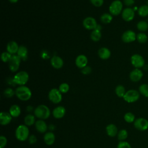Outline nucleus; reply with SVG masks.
Returning a JSON list of instances; mask_svg holds the SVG:
<instances>
[{
	"mask_svg": "<svg viewBox=\"0 0 148 148\" xmlns=\"http://www.w3.org/2000/svg\"><path fill=\"white\" fill-rule=\"evenodd\" d=\"M34 113L35 116L38 119L45 120L50 117L51 112L47 106L42 104L38 105L35 108Z\"/></svg>",
	"mask_w": 148,
	"mask_h": 148,
	"instance_id": "f257e3e1",
	"label": "nucleus"
},
{
	"mask_svg": "<svg viewBox=\"0 0 148 148\" xmlns=\"http://www.w3.org/2000/svg\"><path fill=\"white\" fill-rule=\"evenodd\" d=\"M15 95L22 101H28L32 96L31 90L25 86H20L15 90Z\"/></svg>",
	"mask_w": 148,
	"mask_h": 148,
	"instance_id": "f03ea898",
	"label": "nucleus"
},
{
	"mask_svg": "<svg viewBox=\"0 0 148 148\" xmlns=\"http://www.w3.org/2000/svg\"><path fill=\"white\" fill-rule=\"evenodd\" d=\"M29 136V131L28 127L25 124L19 125L15 130L16 138L21 142L27 140Z\"/></svg>",
	"mask_w": 148,
	"mask_h": 148,
	"instance_id": "7ed1b4c3",
	"label": "nucleus"
},
{
	"mask_svg": "<svg viewBox=\"0 0 148 148\" xmlns=\"http://www.w3.org/2000/svg\"><path fill=\"white\" fill-rule=\"evenodd\" d=\"M29 75L25 71H20L17 72L13 78L15 84L19 86H24L28 81Z\"/></svg>",
	"mask_w": 148,
	"mask_h": 148,
	"instance_id": "20e7f679",
	"label": "nucleus"
},
{
	"mask_svg": "<svg viewBox=\"0 0 148 148\" xmlns=\"http://www.w3.org/2000/svg\"><path fill=\"white\" fill-rule=\"evenodd\" d=\"M140 97V93L136 90H129L126 91L123 97L124 100L128 103H134L136 102Z\"/></svg>",
	"mask_w": 148,
	"mask_h": 148,
	"instance_id": "39448f33",
	"label": "nucleus"
},
{
	"mask_svg": "<svg viewBox=\"0 0 148 148\" xmlns=\"http://www.w3.org/2000/svg\"><path fill=\"white\" fill-rule=\"evenodd\" d=\"M49 100L53 103L58 104L60 103L62 99V93L57 88H52L50 90L48 94Z\"/></svg>",
	"mask_w": 148,
	"mask_h": 148,
	"instance_id": "423d86ee",
	"label": "nucleus"
},
{
	"mask_svg": "<svg viewBox=\"0 0 148 148\" xmlns=\"http://www.w3.org/2000/svg\"><path fill=\"white\" fill-rule=\"evenodd\" d=\"M123 9V3L119 0H115L112 2L110 4L109 10L111 14L114 16L119 15Z\"/></svg>",
	"mask_w": 148,
	"mask_h": 148,
	"instance_id": "0eeeda50",
	"label": "nucleus"
},
{
	"mask_svg": "<svg viewBox=\"0 0 148 148\" xmlns=\"http://www.w3.org/2000/svg\"><path fill=\"white\" fill-rule=\"evenodd\" d=\"M134 126L138 131H146L148 129V120L143 117L137 118L134 122Z\"/></svg>",
	"mask_w": 148,
	"mask_h": 148,
	"instance_id": "6e6552de",
	"label": "nucleus"
},
{
	"mask_svg": "<svg viewBox=\"0 0 148 148\" xmlns=\"http://www.w3.org/2000/svg\"><path fill=\"white\" fill-rule=\"evenodd\" d=\"M131 62L135 68L140 69L145 65V61L141 55L135 54L131 57Z\"/></svg>",
	"mask_w": 148,
	"mask_h": 148,
	"instance_id": "1a4fd4ad",
	"label": "nucleus"
},
{
	"mask_svg": "<svg viewBox=\"0 0 148 148\" xmlns=\"http://www.w3.org/2000/svg\"><path fill=\"white\" fill-rule=\"evenodd\" d=\"M21 60V58L18 55H12L10 60L8 62L9 69L13 72L17 71L20 66Z\"/></svg>",
	"mask_w": 148,
	"mask_h": 148,
	"instance_id": "9d476101",
	"label": "nucleus"
},
{
	"mask_svg": "<svg viewBox=\"0 0 148 148\" xmlns=\"http://www.w3.org/2000/svg\"><path fill=\"white\" fill-rule=\"evenodd\" d=\"M121 39L125 43H131L136 39V35L133 31L127 30L123 34Z\"/></svg>",
	"mask_w": 148,
	"mask_h": 148,
	"instance_id": "9b49d317",
	"label": "nucleus"
},
{
	"mask_svg": "<svg viewBox=\"0 0 148 148\" xmlns=\"http://www.w3.org/2000/svg\"><path fill=\"white\" fill-rule=\"evenodd\" d=\"M121 16L124 21H131L135 17V10L131 8H127L122 11Z\"/></svg>",
	"mask_w": 148,
	"mask_h": 148,
	"instance_id": "f8f14e48",
	"label": "nucleus"
},
{
	"mask_svg": "<svg viewBox=\"0 0 148 148\" xmlns=\"http://www.w3.org/2000/svg\"><path fill=\"white\" fill-rule=\"evenodd\" d=\"M84 27L88 30L95 29L97 26V24L95 18L91 17H87L83 21Z\"/></svg>",
	"mask_w": 148,
	"mask_h": 148,
	"instance_id": "ddd939ff",
	"label": "nucleus"
},
{
	"mask_svg": "<svg viewBox=\"0 0 148 148\" xmlns=\"http://www.w3.org/2000/svg\"><path fill=\"white\" fill-rule=\"evenodd\" d=\"M143 73L142 71L138 68L132 70L130 73V79L133 82H138L143 77Z\"/></svg>",
	"mask_w": 148,
	"mask_h": 148,
	"instance_id": "4468645a",
	"label": "nucleus"
},
{
	"mask_svg": "<svg viewBox=\"0 0 148 148\" xmlns=\"http://www.w3.org/2000/svg\"><path fill=\"white\" fill-rule=\"evenodd\" d=\"M34 125L36 130L41 134H45L48 128L47 125L44 120L38 119L36 121Z\"/></svg>",
	"mask_w": 148,
	"mask_h": 148,
	"instance_id": "2eb2a0df",
	"label": "nucleus"
},
{
	"mask_svg": "<svg viewBox=\"0 0 148 148\" xmlns=\"http://www.w3.org/2000/svg\"><path fill=\"white\" fill-rule=\"evenodd\" d=\"M66 113V109L63 106H58L52 111L53 116L57 119L62 118Z\"/></svg>",
	"mask_w": 148,
	"mask_h": 148,
	"instance_id": "dca6fc26",
	"label": "nucleus"
},
{
	"mask_svg": "<svg viewBox=\"0 0 148 148\" xmlns=\"http://www.w3.org/2000/svg\"><path fill=\"white\" fill-rule=\"evenodd\" d=\"M12 118L9 112H1L0 114V124L2 125H7L12 121Z\"/></svg>",
	"mask_w": 148,
	"mask_h": 148,
	"instance_id": "f3484780",
	"label": "nucleus"
},
{
	"mask_svg": "<svg viewBox=\"0 0 148 148\" xmlns=\"http://www.w3.org/2000/svg\"><path fill=\"white\" fill-rule=\"evenodd\" d=\"M43 140L46 145L48 146H51L53 145L56 140V136L55 134L51 132H46L43 136Z\"/></svg>",
	"mask_w": 148,
	"mask_h": 148,
	"instance_id": "a211bd4d",
	"label": "nucleus"
},
{
	"mask_svg": "<svg viewBox=\"0 0 148 148\" xmlns=\"http://www.w3.org/2000/svg\"><path fill=\"white\" fill-rule=\"evenodd\" d=\"M88 62V60L86 56L84 55H79L78 56L75 60V64L76 66L79 68H83L87 66Z\"/></svg>",
	"mask_w": 148,
	"mask_h": 148,
	"instance_id": "6ab92c4d",
	"label": "nucleus"
},
{
	"mask_svg": "<svg viewBox=\"0 0 148 148\" xmlns=\"http://www.w3.org/2000/svg\"><path fill=\"white\" fill-rule=\"evenodd\" d=\"M50 63L52 66L56 69H60L64 65L62 59L57 56H54L53 57H52L50 60Z\"/></svg>",
	"mask_w": 148,
	"mask_h": 148,
	"instance_id": "aec40b11",
	"label": "nucleus"
},
{
	"mask_svg": "<svg viewBox=\"0 0 148 148\" xmlns=\"http://www.w3.org/2000/svg\"><path fill=\"white\" fill-rule=\"evenodd\" d=\"M106 132L109 136L114 137L117 136L119 131L117 126L115 124L111 123L106 127Z\"/></svg>",
	"mask_w": 148,
	"mask_h": 148,
	"instance_id": "412c9836",
	"label": "nucleus"
},
{
	"mask_svg": "<svg viewBox=\"0 0 148 148\" xmlns=\"http://www.w3.org/2000/svg\"><path fill=\"white\" fill-rule=\"evenodd\" d=\"M19 46L18 44L14 41L9 42L6 46V50L8 53L12 55H14L15 53H17Z\"/></svg>",
	"mask_w": 148,
	"mask_h": 148,
	"instance_id": "4be33fe9",
	"label": "nucleus"
},
{
	"mask_svg": "<svg viewBox=\"0 0 148 148\" xmlns=\"http://www.w3.org/2000/svg\"><path fill=\"white\" fill-rule=\"evenodd\" d=\"M9 112L12 117L16 118L18 117L21 114V108L18 105H12L9 108Z\"/></svg>",
	"mask_w": 148,
	"mask_h": 148,
	"instance_id": "5701e85b",
	"label": "nucleus"
},
{
	"mask_svg": "<svg viewBox=\"0 0 148 148\" xmlns=\"http://www.w3.org/2000/svg\"><path fill=\"white\" fill-rule=\"evenodd\" d=\"M98 53L99 57L102 60L108 59L111 55L110 51L106 47H101L98 50Z\"/></svg>",
	"mask_w": 148,
	"mask_h": 148,
	"instance_id": "b1692460",
	"label": "nucleus"
},
{
	"mask_svg": "<svg viewBox=\"0 0 148 148\" xmlns=\"http://www.w3.org/2000/svg\"><path fill=\"white\" fill-rule=\"evenodd\" d=\"M17 54L22 60L25 61L28 57V50L25 46H19Z\"/></svg>",
	"mask_w": 148,
	"mask_h": 148,
	"instance_id": "393cba45",
	"label": "nucleus"
},
{
	"mask_svg": "<svg viewBox=\"0 0 148 148\" xmlns=\"http://www.w3.org/2000/svg\"><path fill=\"white\" fill-rule=\"evenodd\" d=\"M35 116L34 114H27L24 119V124L26 125L28 127L31 126L32 125H34L35 122H36V120H35Z\"/></svg>",
	"mask_w": 148,
	"mask_h": 148,
	"instance_id": "a878e982",
	"label": "nucleus"
},
{
	"mask_svg": "<svg viewBox=\"0 0 148 148\" xmlns=\"http://www.w3.org/2000/svg\"><path fill=\"white\" fill-rule=\"evenodd\" d=\"M138 13L140 17L148 16V5H143L140 6L138 9Z\"/></svg>",
	"mask_w": 148,
	"mask_h": 148,
	"instance_id": "bb28decb",
	"label": "nucleus"
},
{
	"mask_svg": "<svg viewBox=\"0 0 148 148\" xmlns=\"http://www.w3.org/2000/svg\"><path fill=\"white\" fill-rule=\"evenodd\" d=\"M128 131L125 129H121L119 131L117 137L119 141H124L128 138Z\"/></svg>",
	"mask_w": 148,
	"mask_h": 148,
	"instance_id": "cd10ccee",
	"label": "nucleus"
},
{
	"mask_svg": "<svg viewBox=\"0 0 148 148\" xmlns=\"http://www.w3.org/2000/svg\"><path fill=\"white\" fill-rule=\"evenodd\" d=\"M126 92L125 87L123 85H118L115 88V93L119 98H123Z\"/></svg>",
	"mask_w": 148,
	"mask_h": 148,
	"instance_id": "c85d7f7f",
	"label": "nucleus"
},
{
	"mask_svg": "<svg viewBox=\"0 0 148 148\" xmlns=\"http://www.w3.org/2000/svg\"><path fill=\"white\" fill-rule=\"evenodd\" d=\"M136 27L141 32H144L148 29V23L145 21H140L137 23Z\"/></svg>",
	"mask_w": 148,
	"mask_h": 148,
	"instance_id": "c756f323",
	"label": "nucleus"
},
{
	"mask_svg": "<svg viewBox=\"0 0 148 148\" xmlns=\"http://www.w3.org/2000/svg\"><path fill=\"white\" fill-rule=\"evenodd\" d=\"M101 36L102 35L101 31L97 29H95L92 31L91 34V39L94 42H97L100 40Z\"/></svg>",
	"mask_w": 148,
	"mask_h": 148,
	"instance_id": "7c9ffc66",
	"label": "nucleus"
},
{
	"mask_svg": "<svg viewBox=\"0 0 148 148\" xmlns=\"http://www.w3.org/2000/svg\"><path fill=\"white\" fill-rule=\"evenodd\" d=\"M135 116L134 113L132 112H127L124 115V120L125 122L128 123H134L135 120Z\"/></svg>",
	"mask_w": 148,
	"mask_h": 148,
	"instance_id": "2f4dec72",
	"label": "nucleus"
},
{
	"mask_svg": "<svg viewBox=\"0 0 148 148\" xmlns=\"http://www.w3.org/2000/svg\"><path fill=\"white\" fill-rule=\"evenodd\" d=\"M139 92L143 96L148 98V84H142L139 87Z\"/></svg>",
	"mask_w": 148,
	"mask_h": 148,
	"instance_id": "473e14b6",
	"label": "nucleus"
},
{
	"mask_svg": "<svg viewBox=\"0 0 148 148\" xmlns=\"http://www.w3.org/2000/svg\"><path fill=\"white\" fill-rule=\"evenodd\" d=\"M148 37L144 32H140L136 35V40L140 43H145Z\"/></svg>",
	"mask_w": 148,
	"mask_h": 148,
	"instance_id": "72a5a7b5",
	"label": "nucleus"
},
{
	"mask_svg": "<svg viewBox=\"0 0 148 148\" xmlns=\"http://www.w3.org/2000/svg\"><path fill=\"white\" fill-rule=\"evenodd\" d=\"M112 16L109 13H104L101 16V20L103 23L108 24L112 20Z\"/></svg>",
	"mask_w": 148,
	"mask_h": 148,
	"instance_id": "f704fd0d",
	"label": "nucleus"
},
{
	"mask_svg": "<svg viewBox=\"0 0 148 148\" xmlns=\"http://www.w3.org/2000/svg\"><path fill=\"white\" fill-rule=\"evenodd\" d=\"M12 56V55L11 54H10L9 53H8V51L3 52L1 55V58L3 62H7L9 61Z\"/></svg>",
	"mask_w": 148,
	"mask_h": 148,
	"instance_id": "c9c22d12",
	"label": "nucleus"
},
{
	"mask_svg": "<svg viewBox=\"0 0 148 148\" xmlns=\"http://www.w3.org/2000/svg\"><path fill=\"white\" fill-rule=\"evenodd\" d=\"M58 90L61 93H66L69 90V86L68 83H63L60 85Z\"/></svg>",
	"mask_w": 148,
	"mask_h": 148,
	"instance_id": "e433bc0d",
	"label": "nucleus"
},
{
	"mask_svg": "<svg viewBox=\"0 0 148 148\" xmlns=\"http://www.w3.org/2000/svg\"><path fill=\"white\" fill-rule=\"evenodd\" d=\"M15 94V91L11 88H7L3 91V95L6 98H12Z\"/></svg>",
	"mask_w": 148,
	"mask_h": 148,
	"instance_id": "4c0bfd02",
	"label": "nucleus"
},
{
	"mask_svg": "<svg viewBox=\"0 0 148 148\" xmlns=\"http://www.w3.org/2000/svg\"><path fill=\"white\" fill-rule=\"evenodd\" d=\"M117 148H132L131 145L127 141H120L117 146Z\"/></svg>",
	"mask_w": 148,
	"mask_h": 148,
	"instance_id": "58836bf2",
	"label": "nucleus"
},
{
	"mask_svg": "<svg viewBox=\"0 0 148 148\" xmlns=\"http://www.w3.org/2000/svg\"><path fill=\"white\" fill-rule=\"evenodd\" d=\"M8 143V139L4 135L0 136V148H5Z\"/></svg>",
	"mask_w": 148,
	"mask_h": 148,
	"instance_id": "ea45409f",
	"label": "nucleus"
},
{
	"mask_svg": "<svg viewBox=\"0 0 148 148\" xmlns=\"http://www.w3.org/2000/svg\"><path fill=\"white\" fill-rule=\"evenodd\" d=\"M90 2L96 7H100L103 3V0H90Z\"/></svg>",
	"mask_w": 148,
	"mask_h": 148,
	"instance_id": "a19ab883",
	"label": "nucleus"
},
{
	"mask_svg": "<svg viewBox=\"0 0 148 148\" xmlns=\"http://www.w3.org/2000/svg\"><path fill=\"white\" fill-rule=\"evenodd\" d=\"M28 140L29 144L34 145L37 142V138L35 135H29Z\"/></svg>",
	"mask_w": 148,
	"mask_h": 148,
	"instance_id": "79ce46f5",
	"label": "nucleus"
},
{
	"mask_svg": "<svg viewBox=\"0 0 148 148\" xmlns=\"http://www.w3.org/2000/svg\"><path fill=\"white\" fill-rule=\"evenodd\" d=\"M91 72V68L90 66H86L84 68H82V73H83L84 75H88L89 73H90Z\"/></svg>",
	"mask_w": 148,
	"mask_h": 148,
	"instance_id": "37998d69",
	"label": "nucleus"
},
{
	"mask_svg": "<svg viewBox=\"0 0 148 148\" xmlns=\"http://www.w3.org/2000/svg\"><path fill=\"white\" fill-rule=\"evenodd\" d=\"M124 3L127 6H131L134 4L135 1L134 0H124Z\"/></svg>",
	"mask_w": 148,
	"mask_h": 148,
	"instance_id": "c03bdc74",
	"label": "nucleus"
},
{
	"mask_svg": "<svg viewBox=\"0 0 148 148\" xmlns=\"http://www.w3.org/2000/svg\"><path fill=\"white\" fill-rule=\"evenodd\" d=\"M11 3H16L18 0H9Z\"/></svg>",
	"mask_w": 148,
	"mask_h": 148,
	"instance_id": "a18cd8bd",
	"label": "nucleus"
}]
</instances>
